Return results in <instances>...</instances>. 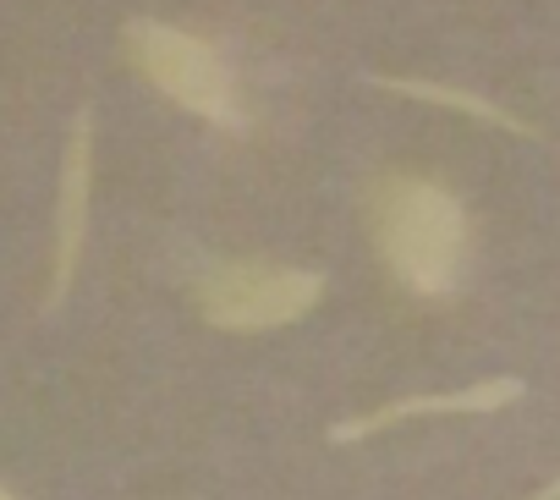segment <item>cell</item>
Masks as SVG:
<instances>
[{"mask_svg": "<svg viewBox=\"0 0 560 500\" xmlns=\"http://www.w3.org/2000/svg\"><path fill=\"white\" fill-rule=\"evenodd\" d=\"M369 214H374L380 259L407 292L418 298L456 292L472 259V231H467V209L456 204V193L423 176H385L374 187Z\"/></svg>", "mask_w": 560, "mask_h": 500, "instance_id": "cell-1", "label": "cell"}, {"mask_svg": "<svg viewBox=\"0 0 560 500\" xmlns=\"http://www.w3.org/2000/svg\"><path fill=\"white\" fill-rule=\"evenodd\" d=\"M121 50L127 61L182 111L214 121V127H242V105H236V83H231V67L198 39V34H182L171 23H154V18H132L121 28Z\"/></svg>", "mask_w": 560, "mask_h": 500, "instance_id": "cell-2", "label": "cell"}, {"mask_svg": "<svg viewBox=\"0 0 560 500\" xmlns=\"http://www.w3.org/2000/svg\"><path fill=\"white\" fill-rule=\"evenodd\" d=\"M192 298L214 330L253 336V330H280V325H298L303 314H314L325 298V276L292 270V265H264V259H231V265H214L192 287Z\"/></svg>", "mask_w": 560, "mask_h": 500, "instance_id": "cell-3", "label": "cell"}, {"mask_svg": "<svg viewBox=\"0 0 560 500\" xmlns=\"http://www.w3.org/2000/svg\"><path fill=\"white\" fill-rule=\"evenodd\" d=\"M89 193H94V116L78 111L67 160H61V193H56V259H50V292L45 309L56 314L78 281L83 265V242H89Z\"/></svg>", "mask_w": 560, "mask_h": 500, "instance_id": "cell-4", "label": "cell"}, {"mask_svg": "<svg viewBox=\"0 0 560 500\" xmlns=\"http://www.w3.org/2000/svg\"><path fill=\"white\" fill-rule=\"evenodd\" d=\"M516 396H522V380L494 374V380H478V385H467V391H445V396H401V402H385V407H374V412L341 418V423L330 429V440H336V445H352V440H369V434H380V429H390V423H407V418L500 412V407H511Z\"/></svg>", "mask_w": 560, "mask_h": 500, "instance_id": "cell-5", "label": "cell"}, {"mask_svg": "<svg viewBox=\"0 0 560 500\" xmlns=\"http://www.w3.org/2000/svg\"><path fill=\"white\" fill-rule=\"evenodd\" d=\"M369 83H380V89H390V94H407V100H423V105H445V111H456V116L489 121V127H500V132H516V138H538V127H527L522 116H511V111L489 105L483 94L451 89V83H423V78H369Z\"/></svg>", "mask_w": 560, "mask_h": 500, "instance_id": "cell-6", "label": "cell"}, {"mask_svg": "<svg viewBox=\"0 0 560 500\" xmlns=\"http://www.w3.org/2000/svg\"><path fill=\"white\" fill-rule=\"evenodd\" d=\"M533 500H560V478H555V484H544V489H538Z\"/></svg>", "mask_w": 560, "mask_h": 500, "instance_id": "cell-7", "label": "cell"}, {"mask_svg": "<svg viewBox=\"0 0 560 500\" xmlns=\"http://www.w3.org/2000/svg\"><path fill=\"white\" fill-rule=\"evenodd\" d=\"M0 500H18V495H12V489H7V484H0Z\"/></svg>", "mask_w": 560, "mask_h": 500, "instance_id": "cell-8", "label": "cell"}]
</instances>
